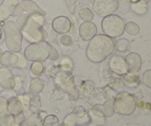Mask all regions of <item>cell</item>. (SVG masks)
<instances>
[{"instance_id": "38", "label": "cell", "mask_w": 151, "mask_h": 126, "mask_svg": "<svg viewBox=\"0 0 151 126\" xmlns=\"http://www.w3.org/2000/svg\"><path fill=\"white\" fill-rule=\"evenodd\" d=\"M138 106L140 108V109H148V110H150L151 109V105L150 103L145 101H140L139 103Z\"/></svg>"}, {"instance_id": "7", "label": "cell", "mask_w": 151, "mask_h": 126, "mask_svg": "<svg viewBox=\"0 0 151 126\" xmlns=\"http://www.w3.org/2000/svg\"><path fill=\"white\" fill-rule=\"evenodd\" d=\"M22 14H27L29 16L42 15L44 16L46 15V12L40 8L38 4L34 1L31 0H22L18 3L12 16L14 17H19Z\"/></svg>"}, {"instance_id": "4", "label": "cell", "mask_w": 151, "mask_h": 126, "mask_svg": "<svg viewBox=\"0 0 151 126\" xmlns=\"http://www.w3.org/2000/svg\"><path fill=\"white\" fill-rule=\"evenodd\" d=\"M4 41L8 50L13 53H19L22 50V34L13 21H8L4 24Z\"/></svg>"}, {"instance_id": "35", "label": "cell", "mask_w": 151, "mask_h": 126, "mask_svg": "<svg viewBox=\"0 0 151 126\" xmlns=\"http://www.w3.org/2000/svg\"><path fill=\"white\" fill-rule=\"evenodd\" d=\"M75 0H66V4L68 10L71 12L72 14H74L76 9V5H75Z\"/></svg>"}, {"instance_id": "28", "label": "cell", "mask_w": 151, "mask_h": 126, "mask_svg": "<svg viewBox=\"0 0 151 126\" xmlns=\"http://www.w3.org/2000/svg\"><path fill=\"white\" fill-rule=\"evenodd\" d=\"M115 47H116V50L119 52L124 53V52H126L127 50H129L130 43L129 41L127 39H125V38H122V39L118 40Z\"/></svg>"}, {"instance_id": "33", "label": "cell", "mask_w": 151, "mask_h": 126, "mask_svg": "<svg viewBox=\"0 0 151 126\" xmlns=\"http://www.w3.org/2000/svg\"><path fill=\"white\" fill-rule=\"evenodd\" d=\"M60 41L62 44H63L64 46L66 47H69L71 46L72 44V39L69 35H63L60 38Z\"/></svg>"}, {"instance_id": "29", "label": "cell", "mask_w": 151, "mask_h": 126, "mask_svg": "<svg viewBox=\"0 0 151 126\" xmlns=\"http://www.w3.org/2000/svg\"><path fill=\"white\" fill-rule=\"evenodd\" d=\"M34 94V97H30V103H29V109L32 113H35V111H38V109L41 107V101L38 94Z\"/></svg>"}, {"instance_id": "5", "label": "cell", "mask_w": 151, "mask_h": 126, "mask_svg": "<svg viewBox=\"0 0 151 126\" xmlns=\"http://www.w3.org/2000/svg\"><path fill=\"white\" fill-rule=\"evenodd\" d=\"M125 21L117 15L111 14L103 18L102 30L106 35L110 38H118L125 32Z\"/></svg>"}, {"instance_id": "19", "label": "cell", "mask_w": 151, "mask_h": 126, "mask_svg": "<svg viewBox=\"0 0 151 126\" xmlns=\"http://www.w3.org/2000/svg\"><path fill=\"white\" fill-rule=\"evenodd\" d=\"M123 83L128 88H136L139 86L141 83V79L139 75L128 72L123 77Z\"/></svg>"}, {"instance_id": "39", "label": "cell", "mask_w": 151, "mask_h": 126, "mask_svg": "<svg viewBox=\"0 0 151 126\" xmlns=\"http://www.w3.org/2000/svg\"><path fill=\"white\" fill-rule=\"evenodd\" d=\"M134 97L135 98V100H141L143 97V94L141 91H138V92H136L134 94Z\"/></svg>"}, {"instance_id": "11", "label": "cell", "mask_w": 151, "mask_h": 126, "mask_svg": "<svg viewBox=\"0 0 151 126\" xmlns=\"http://www.w3.org/2000/svg\"><path fill=\"white\" fill-rule=\"evenodd\" d=\"M97 32V28L93 22H83L79 27V34L81 39L85 41L92 39Z\"/></svg>"}, {"instance_id": "30", "label": "cell", "mask_w": 151, "mask_h": 126, "mask_svg": "<svg viewBox=\"0 0 151 126\" xmlns=\"http://www.w3.org/2000/svg\"><path fill=\"white\" fill-rule=\"evenodd\" d=\"M43 126H59V120L55 115H48L43 120Z\"/></svg>"}, {"instance_id": "1", "label": "cell", "mask_w": 151, "mask_h": 126, "mask_svg": "<svg viewBox=\"0 0 151 126\" xmlns=\"http://www.w3.org/2000/svg\"><path fill=\"white\" fill-rule=\"evenodd\" d=\"M44 18L42 15L22 14L17 17L16 25L22 32V37L30 43L44 41L48 35L43 28Z\"/></svg>"}, {"instance_id": "26", "label": "cell", "mask_w": 151, "mask_h": 126, "mask_svg": "<svg viewBox=\"0 0 151 126\" xmlns=\"http://www.w3.org/2000/svg\"><path fill=\"white\" fill-rule=\"evenodd\" d=\"M125 31L131 35H137L139 33L140 28L137 23L133 22H129L125 24Z\"/></svg>"}, {"instance_id": "10", "label": "cell", "mask_w": 151, "mask_h": 126, "mask_svg": "<svg viewBox=\"0 0 151 126\" xmlns=\"http://www.w3.org/2000/svg\"><path fill=\"white\" fill-rule=\"evenodd\" d=\"M71 22L66 16H58L54 19L52 23V27L53 30L60 35L67 33L71 29Z\"/></svg>"}, {"instance_id": "42", "label": "cell", "mask_w": 151, "mask_h": 126, "mask_svg": "<svg viewBox=\"0 0 151 126\" xmlns=\"http://www.w3.org/2000/svg\"><path fill=\"white\" fill-rule=\"evenodd\" d=\"M88 126H97V125H95V124H94V123H92V122H91V124H89V125H88Z\"/></svg>"}, {"instance_id": "22", "label": "cell", "mask_w": 151, "mask_h": 126, "mask_svg": "<svg viewBox=\"0 0 151 126\" xmlns=\"http://www.w3.org/2000/svg\"><path fill=\"white\" fill-rule=\"evenodd\" d=\"M14 123V116L9 112L0 114V126H13Z\"/></svg>"}, {"instance_id": "16", "label": "cell", "mask_w": 151, "mask_h": 126, "mask_svg": "<svg viewBox=\"0 0 151 126\" xmlns=\"http://www.w3.org/2000/svg\"><path fill=\"white\" fill-rule=\"evenodd\" d=\"M114 104V99H111L105 102L104 104L102 106H97L94 108L100 111L104 115L105 117H110L115 113Z\"/></svg>"}, {"instance_id": "13", "label": "cell", "mask_w": 151, "mask_h": 126, "mask_svg": "<svg viewBox=\"0 0 151 126\" xmlns=\"http://www.w3.org/2000/svg\"><path fill=\"white\" fill-rule=\"evenodd\" d=\"M18 0H3L0 4V21L4 22L12 16L17 6Z\"/></svg>"}, {"instance_id": "6", "label": "cell", "mask_w": 151, "mask_h": 126, "mask_svg": "<svg viewBox=\"0 0 151 126\" xmlns=\"http://www.w3.org/2000/svg\"><path fill=\"white\" fill-rule=\"evenodd\" d=\"M137 100L132 94L126 91H121L114 98V112L124 116H130L137 109Z\"/></svg>"}, {"instance_id": "41", "label": "cell", "mask_w": 151, "mask_h": 126, "mask_svg": "<svg viewBox=\"0 0 151 126\" xmlns=\"http://www.w3.org/2000/svg\"><path fill=\"white\" fill-rule=\"evenodd\" d=\"M139 1V0H131V3H137Z\"/></svg>"}, {"instance_id": "21", "label": "cell", "mask_w": 151, "mask_h": 126, "mask_svg": "<svg viewBox=\"0 0 151 126\" xmlns=\"http://www.w3.org/2000/svg\"><path fill=\"white\" fill-rule=\"evenodd\" d=\"M44 88V81L40 78H35L31 81L30 86H29V90L32 94H38Z\"/></svg>"}, {"instance_id": "17", "label": "cell", "mask_w": 151, "mask_h": 126, "mask_svg": "<svg viewBox=\"0 0 151 126\" xmlns=\"http://www.w3.org/2000/svg\"><path fill=\"white\" fill-rule=\"evenodd\" d=\"M8 104H7V111L10 112L13 116L19 114V113L22 112L23 110V106L20 100L18 99V97H13L7 100Z\"/></svg>"}, {"instance_id": "12", "label": "cell", "mask_w": 151, "mask_h": 126, "mask_svg": "<svg viewBox=\"0 0 151 126\" xmlns=\"http://www.w3.org/2000/svg\"><path fill=\"white\" fill-rule=\"evenodd\" d=\"M0 85L4 90H12L15 87V79L10 69L0 68Z\"/></svg>"}, {"instance_id": "9", "label": "cell", "mask_w": 151, "mask_h": 126, "mask_svg": "<svg viewBox=\"0 0 151 126\" xmlns=\"http://www.w3.org/2000/svg\"><path fill=\"white\" fill-rule=\"evenodd\" d=\"M125 63L128 72L137 74L141 69L142 61L141 56L138 53H128L125 58Z\"/></svg>"}, {"instance_id": "3", "label": "cell", "mask_w": 151, "mask_h": 126, "mask_svg": "<svg viewBox=\"0 0 151 126\" xmlns=\"http://www.w3.org/2000/svg\"><path fill=\"white\" fill-rule=\"evenodd\" d=\"M52 48V47L46 41L31 43L25 48L24 57L29 61L42 63L49 59Z\"/></svg>"}, {"instance_id": "15", "label": "cell", "mask_w": 151, "mask_h": 126, "mask_svg": "<svg viewBox=\"0 0 151 126\" xmlns=\"http://www.w3.org/2000/svg\"><path fill=\"white\" fill-rule=\"evenodd\" d=\"M0 63L4 67H15L19 64V56L16 53L5 51L0 55Z\"/></svg>"}, {"instance_id": "34", "label": "cell", "mask_w": 151, "mask_h": 126, "mask_svg": "<svg viewBox=\"0 0 151 126\" xmlns=\"http://www.w3.org/2000/svg\"><path fill=\"white\" fill-rule=\"evenodd\" d=\"M72 113L75 114L79 120L82 119V118H83L86 116V111L82 106H78V107H77Z\"/></svg>"}, {"instance_id": "20", "label": "cell", "mask_w": 151, "mask_h": 126, "mask_svg": "<svg viewBox=\"0 0 151 126\" xmlns=\"http://www.w3.org/2000/svg\"><path fill=\"white\" fill-rule=\"evenodd\" d=\"M88 115L92 121V123L95 124L97 126H103L105 125L106 117L99 110L93 108V109L88 112Z\"/></svg>"}, {"instance_id": "8", "label": "cell", "mask_w": 151, "mask_h": 126, "mask_svg": "<svg viewBox=\"0 0 151 126\" xmlns=\"http://www.w3.org/2000/svg\"><path fill=\"white\" fill-rule=\"evenodd\" d=\"M93 10L101 17L113 14L119 7L117 0H94L93 3Z\"/></svg>"}, {"instance_id": "25", "label": "cell", "mask_w": 151, "mask_h": 126, "mask_svg": "<svg viewBox=\"0 0 151 126\" xmlns=\"http://www.w3.org/2000/svg\"><path fill=\"white\" fill-rule=\"evenodd\" d=\"M44 66L41 62L35 61L32 63L30 66V74L33 78H37L43 73Z\"/></svg>"}, {"instance_id": "14", "label": "cell", "mask_w": 151, "mask_h": 126, "mask_svg": "<svg viewBox=\"0 0 151 126\" xmlns=\"http://www.w3.org/2000/svg\"><path fill=\"white\" fill-rule=\"evenodd\" d=\"M109 67L113 72L116 75H124L128 73L126 66H125V58L122 56H114L109 62Z\"/></svg>"}, {"instance_id": "24", "label": "cell", "mask_w": 151, "mask_h": 126, "mask_svg": "<svg viewBox=\"0 0 151 126\" xmlns=\"http://www.w3.org/2000/svg\"><path fill=\"white\" fill-rule=\"evenodd\" d=\"M131 9L133 12L138 15H144L147 13V4H143V3L138 1L137 3H131Z\"/></svg>"}, {"instance_id": "37", "label": "cell", "mask_w": 151, "mask_h": 126, "mask_svg": "<svg viewBox=\"0 0 151 126\" xmlns=\"http://www.w3.org/2000/svg\"><path fill=\"white\" fill-rule=\"evenodd\" d=\"M58 58V51L54 48V47H52V52L51 53H50V57H49V59L54 60H56Z\"/></svg>"}, {"instance_id": "36", "label": "cell", "mask_w": 151, "mask_h": 126, "mask_svg": "<svg viewBox=\"0 0 151 126\" xmlns=\"http://www.w3.org/2000/svg\"><path fill=\"white\" fill-rule=\"evenodd\" d=\"M19 56V64L18 66L21 68H24L27 66V59L25 58V57H24L22 55L18 54Z\"/></svg>"}, {"instance_id": "18", "label": "cell", "mask_w": 151, "mask_h": 126, "mask_svg": "<svg viewBox=\"0 0 151 126\" xmlns=\"http://www.w3.org/2000/svg\"><path fill=\"white\" fill-rule=\"evenodd\" d=\"M42 122V118L39 114L31 113L26 119L24 120L19 125H15L13 126H37Z\"/></svg>"}, {"instance_id": "2", "label": "cell", "mask_w": 151, "mask_h": 126, "mask_svg": "<svg viewBox=\"0 0 151 126\" xmlns=\"http://www.w3.org/2000/svg\"><path fill=\"white\" fill-rule=\"evenodd\" d=\"M114 41L105 34L96 35L88 44L86 55L88 60L93 63H100L106 60L114 53Z\"/></svg>"}, {"instance_id": "23", "label": "cell", "mask_w": 151, "mask_h": 126, "mask_svg": "<svg viewBox=\"0 0 151 126\" xmlns=\"http://www.w3.org/2000/svg\"><path fill=\"white\" fill-rule=\"evenodd\" d=\"M78 15H79V17L81 18V20L83 21L84 22H91L94 17L93 12L87 7L80 9L78 10Z\"/></svg>"}, {"instance_id": "31", "label": "cell", "mask_w": 151, "mask_h": 126, "mask_svg": "<svg viewBox=\"0 0 151 126\" xmlns=\"http://www.w3.org/2000/svg\"><path fill=\"white\" fill-rule=\"evenodd\" d=\"M142 81L146 86L151 89V69H148L144 72L142 76Z\"/></svg>"}, {"instance_id": "27", "label": "cell", "mask_w": 151, "mask_h": 126, "mask_svg": "<svg viewBox=\"0 0 151 126\" xmlns=\"http://www.w3.org/2000/svg\"><path fill=\"white\" fill-rule=\"evenodd\" d=\"M79 122V119L74 113L68 114L64 118L63 122V126H76Z\"/></svg>"}, {"instance_id": "43", "label": "cell", "mask_w": 151, "mask_h": 126, "mask_svg": "<svg viewBox=\"0 0 151 126\" xmlns=\"http://www.w3.org/2000/svg\"><path fill=\"white\" fill-rule=\"evenodd\" d=\"M0 35H1V30H0Z\"/></svg>"}, {"instance_id": "32", "label": "cell", "mask_w": 151, "mask_h": 126, "mask_svg": "<svg viewBox=\"0 0 151 126\" xmlns=\"http://www.w3.org/2000/svg\"><path fill=\"white\" fill-rule=\"evenodd\" d=\"M7 104H8V102H7V99L0 97V114L8 112L7 111Z\"/></svg>"}, {"instance_id": "40", "label": "cell", "mask_w": 151, "mask_h": 126, "mask_svg": "<svg viewBox=\"0 0 151 126\" xmlns=\"http://www.w3.org/2000/svg\"><path fill=\"white\" fill-rule=\"evenodd\" d=\"M150 1V0H139L140 2L143 3V4H147V3H148Z\"/></svg>"}]
</instances>
